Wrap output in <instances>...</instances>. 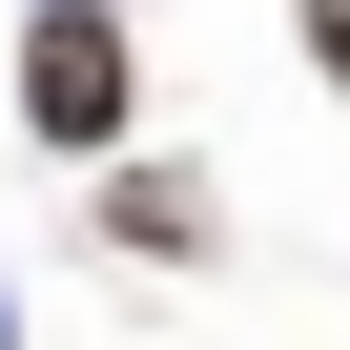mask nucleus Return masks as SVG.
Listing matches in <instances>:
<instances>
[{"mask_svg":"<svg viewBox=\"0 0 350 350\" xmlns=\"http://www.w3.org/2000/svg\"><path fill=\"white\" fill-rule=\"evenodd\" d=\"M21 124H42L62 165H124V124H144V42L103 21V0H42V21H21Z\"/></svg>","mask_w":350,"mask_h":350,"instance_id":"1","label":"nucleus"},{"mask_svg":"<svg viewBox=\"0 0 350 350\" xmlns=\"http://www.w3.org/2000/svg\"><path fill=\"white\" fill-rule=\"evenodd\" d=\"M103 227H124V247H165V268H186V247H206V186H186V165H124V186H103Z\"/></svg>","mask_w":350,"mask_h":350,"instance_id":"2","label":"nucleus"},{"mask_svg":"<svg viewBox=\"0 0 350 350\" xmlns=\"http://www.w3.org/2000/svg\"><path fill=\"white\" fill-rule=\"evenodd\" d=\"M309 62H329V83H350V0H309Z\"/></svg>","mask_w":350,"mask_h":350,"instance_id":"3","label":"nucleus"},{"mask_svg":"<svg viewBox=\"0 0 350 350\" xmlns=\"http://www.w3.org/2000/svg\"><path fill=\"white\" fill-rule=\"evenodd\" d=\"M0 350H21V329H0Z\"/></svg>","mask_w":350,"mask_h":350,"instance_id":"4","label":"nucleus"}]
</instances>
